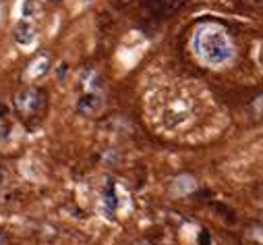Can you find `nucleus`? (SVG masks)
<instances>
[{"label": "nucleus", "instance_id": "f257e3e1", "mask_svg": "<svg viewBox=\"0 0 263 245\" xmlns=\"http://www.w3.org/2000/svg\"><path fill=\"white\" fill-rule=\"evenodd\" d=\"M193 50L197 58L210 67L226 65L234 54L228 33L216 23H205L197 29V33L193 36Z\"/></svg>", "mask_w": 263, "mask_h": 245}, {"label": "nucleus", "instance_id": "f03ea898", "mask_svg": "<svg viewBox=\"0 0 263 245\" xmlns=\"http://www.w3.org/2000/svg\"><path fill=\"white\" fill-rule=\"evenodd\" d=\"M13 106H15V112L23 120L40 118L46 108V94H44V90H40L35 85H27L15 94Z\"/></svg>", "mask_w": 263, "mask_h": 245}, {"label": "nucleus", "instance_id": "7ed1b4c3", "mask_svg": "<svg viewBox=\"0 0 263 245\" xmlns=\"http://www.w3.org/2000/svg\"><path fill=\"white\" fill-rule=\"evenodd\" d=\"M191 116V102L189 100H172L168 104V108L164 110V122L166 127L170 129H176L178 125H182V122Z\"/></svg>", "mask_w": 263, "mask_h": 245}, {"label": "nucleus", "instance_id": "20e7f679", "mask_svg": "<svg viewBox=\"0 0 263 245\" xmlns=\"http://www.w3.org/2000/svg\"><path fill=\"white\" fill-rule=\"evenodd\" d=\"M104 108V96L100 90H89L85 92L79 102H77V112L83 116H96Z\"/></svg>", "mask_w": 263, "mask_h": 245}, {"label": "nucleus", "instance_id": "39448f33", "mask_svg": "<svg viewBox=\"0 0 263 245\" xmlns=\"http://www.w3.org/2000/svg\"><path fill=\"white\" fill-rule=\"evenodd\" d=\"M48 71H50V56H48V54H40V56H35L31 63L27 65L23 77H25L27 81H37V79H42Z\"/></svg>", "mask_w": 263, "mask_h": 245}, {"label": "nucleus", "instance_id": "423d86ee", "mask_svg": "<svg viewBox=\"0 0 263 245\" xmlns=\"http://www.w3.org/2000/svg\"><path fill=\"white\" fill-rule=\"evenodd\" d=\"M13 40H15L19 46H29V44H33V40H35V27H33V23L27 21V19H21V21L13 27Z\"/></svg>", "mask_w": 263, "mask_h": 245}, {"label": "nucleus", "instance_id": "0eeeda50", "mask_svg": "<svg viewBox=\"0 0 263 245\" xmlns=\"http://www.w3.org/2000/svg\"><path fill=\"white\" fill-rule=\"evenodd\" d=\"M172 189H174V194L184 196V194H191V191H195V189H197V183H195V179H193V177H189V174H180V177H176V179H174Z\"/></svg>", "mask_w": 263, "mask_h": 245}, {"label": "nucleus", "instance_id": "6e6552de", "mask_svg": "<svg viewBox=\"0 0 263 245\" xmlns=\"http://www.w3.org/2000/svg\"><path fill=\"white\" fill-rule=\"evenodd\" d=\"M180 5H182V0H147V7L156 13H162V15L176 11Z\"/></svg>", "mask_w": 263, "mask_h": 245}, {"label": "nucleus", "instance_id": "1a4fd4ad", "mask_svg": "<svg viewBox=\"0 0 263 245\" xmlns=\"http://www.w3.org/2000/svg\"><path fill=\"white\" fill-rule=\"evenodd\" d=\"M21 15L23 19L31 21V19H37L42 15V3L40 0H25L23 7H21Z\"/></svg>", "mask_w": 263, "mask_h": 245}, {"label": "nucleus", "instance_id": "9d476101", "mask_svg": "<svg viewBox=\"0 0 263 245\" xmlns=\"http://www.w3.org/2000/svg\"><path fill=\"white\" fill-rule=\"evenodd\" d=\"M104 208H106V214L112 218L116 208H118V200H116V191H114V185H108L106 191H104Z\"/></svg>", "mask_w": 263, "mask_h": 245}, {"label": "nucleus", "instance_id": "9b49d317", "mask_svg": "<svg viewBox=\"0 0 263 245\" xmlns=\"http://www.w3.org/2000/svg\"><path fill=\"white\" fill-rule=\"evenodd\" d=\"M0 245H5V237H3V233H0Z\"/></svg>", "mask_w": 263, "mask_h": 245}, {"label": "nucleus", "instance_id": "f8f14e48", "mask_svg": "<svg viewBox=\"0 0 263 245\" xmlns=\"http://www.w3.org/2000/svg\"><path fill=\"white\" fill-rule=\"evenodd\" d=\"M52 3H58V0H52Z\"/></svg>", "mask_w": 263, "mask_h": 245}]
</instances>
